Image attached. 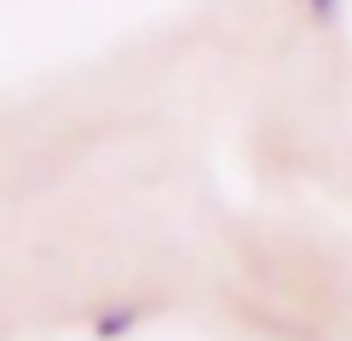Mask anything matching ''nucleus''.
I'll list each match as a JSON object with an SVG mask.
<instances>
[{"label":"nucleus","mask_w":352,"mask_h":341,"mask_svg":"<svg viewBox=\"0 0 352 341\" xmlns=\"http://www.w3.org/2000/svg\"><path fill=\"white\" fill-rule=\"evenodd\" d=\"M144 318H151V307H139V301L98 307V313H93V335H98V341H122V335H133Z\"/></svg>","instance_id":"nucleus-1"},{"label":"nucleus","mask_w":352,"mask_h":341,"mask_svg":"<svg viewBox=\"0 0 352 341\" xmlns=\"http://www.w3.org/2000/svg\"><path fill=\"white\" fill-rule=\"evenodd\" d=\"M306 12H312L318 23H335L341 18V0H306Z\"/></svg>","instance_id":"nucleus-2"}]
</instances>
